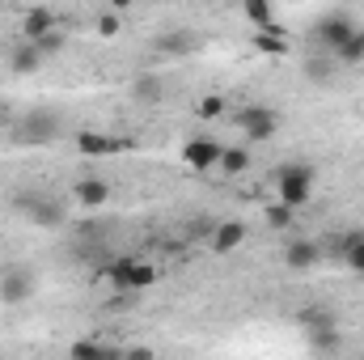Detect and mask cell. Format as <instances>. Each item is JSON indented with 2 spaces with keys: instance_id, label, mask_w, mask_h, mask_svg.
I'll return each mask as SVG.
<instances>
[{
  "instance_id": "cell-1",
  "label": "cell",
  "mask_w": 364,
  "mask_h": 360,
  "mask_svg": "<svg viewBox=\"0 0 364 360\" xmlns=\"http://www.w3.org/2000/svg\"><path fill=\"white\" fill-rule=\"evenodd\" d=\"M9 208L21 212V216H26L30 225H38V229H60V225H64V208H60L55 199H47V191H34V186L13 191V195H9Z\"/></svg>"
},
{
  "instance_id": "cell-2",
  "label": "cell",
  "mask_w": 364,
  "mask_h": 360,
  "mask_svg": "<svg viewBox=\"0 0 364 360\" xmlns=\"http://www.w3.org/2000/svg\"><path fill=\"white\" fill-rule=\"evenodd\" d=\"M314 186H318V174L305 162H288L275 170V199H284L292 208H305L314 199Z\"/></svg>"
},
{
  "instance_id": "cell-3",
  "label": "cell",
  "mask_w": 364,
  "mask_h": 360,
  "mask_svg": "<svg viewBox=\"0 0 364 360\" xmlns=\"http://www.w3.org/2000/svg\"><path fill=\"white\" fill-rule=\"evenodd\" d=\"M110 284L119 292H144V288L157 284V268L149 259H140V255H123V259L110 263Z\"/></svg>"
},
{
  "instance_id": "cell-4",
  "label": "cell",
  "mask_w": 364,
  "mask_h": 360,
  "mask_svg": "<svg viewBox=\"0 0 364 360\" xmlns=\"http://www.w3.org/2000/svg\"><path fill=\"white\" fill-rule=\"evenodd\" d=\"M296 322L305 327V335H309V344H314L318 352H335V348H339V322H335V314H331V309L309 305V309H301V314H296Z\"/></svg>"
},
{
  "instance_id": "cell-5",
  "label": "cell",
  "mask_w": 364,
  "mask_h": 360,
  "mask_svg": "<svg viewBox=\"0 0 364 360\" xmlns=\"http://www.w3.org/2000/svg\"><path fill=\"white\" fill-rule=\"evenodd\" d=\"M352 30H356V17H352V13H326V17L314 21V47L335 55V51L348 43Z\"/></svg>"
},
{
  "instance_id": "cell-6",
  "label": "cell",
  "mask_w": 364,
  "mask_h": 360,
  "mask_svg": "<svg viewBox=\"0 0 364 360\" xmlns=\"http://www.w3.org/2000/svg\"><path fill=\"white\" fill-rule=\"evenodd\" d=\"M34 297V271L26 263H4L0 268V301L4 305H26Z\"/></svg>"
},
{
  "instance_id": "cell-7",
  "label": "cell",
  "mask_w": 364,
  "mask_h": 360,
  "mask_svg": "<svg viewBox=\"0 0 364 360\" xmlns=\"http://www.w3.org/2000/svg\"><path fill=\"white\" fill-rule=\"evenodd\" d=\"M279 110L272 106H246V110H237V127L255 140V144H263V140H272L275 132H279Z\"/></svg>"
},
{
  "instance_id": "cell-8",
  "label": "cell",
  "mask_w": 364,
  "mask_h": 360,
  "mask_svg": "<svg viewBox=\"0 0 364 360\" xmlns=\"http://www.w3.org/2000/svg\"><path fill=\"white\" fill-rule=\"evenodd\" d=\"M55 136H60V115H51V110H30L17 123V140L21 144H47Z\"/></svg>"
},
{
  "instance_id": "cell-9",
  "label": "cell",
  "mask_w": 364,
  "mask_h": 360,
  "mask_svg": "<svg viewBox=\"0 0 364 360\" xmlns=\"http://www.w3.org/2000/svg\"><path fill=\"white\" fill-rule=\"evenodd\" d=\"M246 238H250V225H246V221H237V216H229V221H216V225H212L208 246H212L216 255H233V250H242V246H246Z\"/></svg>"
},
{
  "instance_id": "cell-10",
  "label": "cell",
  "mask_w": 364,
  "mask_h": 360,
  "mask_svg": "<svg viewBox=\"0 0 364 360\" xmlns=\"http://www.w3.org/2000/svg\"><path fill=\"white\" fill-rule=\"evenodd\" d=\"M220 149H225V144L212 140V136H191V140L182 144V162L203 174V170H216V166H220Z\"/></svg>"
},
{
  "instance_id": "cell-11",
  "label": "cell",
  "mask_w": 364,
  "mask_h": 360,
  "mask_svg": "<svg viewBox=\"0 0 364 360\" xmlns=\"http://www.w3.org/2000/svg\"><path fill=\"white\" fill-rule=\"evenodd\" d=\"M322 263V246L314 242V238H292L288 246H284V268L288 271H309Z\"/></svg>"
},
{
  "instance_id": "cell-12",
  "label": "cell",
  "mask_w": 364,
  "mask_h": 360,
  "mask_svg": "<svg viewBox=\"0 0 364 360\" xmlns=\"http://www.w3.org/2000/svg\"><path fill=\"white\" fill-rule=\"evenodd\" d=\"M195 47H199V38H195L191 30H166V34L153 38V55H161V60H182V55H191Z\"/></svg>"
},
{
  "instance_id": "cell-13",
  "label": "cell",
  "mask_w": 364,
  "mask_h": 360,
  "mask_svg": "<svg viewBox=\"0 0 364 360\" xmlns=\"http://www.w3.org/2000/svg\"><path fill=\"white\" fill-rule=\"evenodd\" d=\"M77 149H81V157H114L127 149V140L102 136V132H77Z\"/></svg>"
},
{
  "instance_id": "cell-14",
  "label": "cell",
  "mask_w": 364,
  "mask_h": 360,
  "mask_svg": "<svg viewBox=\"0 0 364 360\" xmlns=\"http://www.w3.org/2000/svg\"><path fill=\"white\" fill-rule=\"evenodd\" d=\"M301 73H305L309 81H318V85H331V81H335V73H339V60H335L331 51H314V55H305Z\"/></svg>"
},
{
  "instance_id": "cell-15",
  "label": "cell",
  "mask_w": 364,
  "mask_h": 360,
  "mask_svg": "<svg viewBox=\"0 0 364 360\" xmlns=\"http://www.w3.org/2000/svg\"><path fill=\"white\" fill-rule=\"evenodd\" d=\"M43 60H47V55L38 51V43H30V38H26V43H21V47L9 55V73H17V77H30V73H38V68H43Z\"/></svg>"
},
{
  "instance_id": "cell-16",
  "label": "cell",
  "mask_w": 364,
  "mask_h": 360,
  "mask_svg": "<svg viewBox=\"0 0 364 360\" xmlns=\"http://www.w3.org/2000/svg\"><path fill=\"white\" fill-rule=\"evenodd\" d=\"M73 199H77L81 208H102V203L110 199V182H106V179H77Z\"/></svg>"
},
{
  "instance_id": "cell-17",
  "label": "cell",
  "mask_w": 364,
  "mask_h": 360,
  "mask_svg": "<svg viewBox=\"0 0 364 360\" xmlns=\"http://www.w3.org/2000/svg\"><path fill=\"white\" fill-rule=\"evenodd\" d=\"M242 9H246V21H250L255 30H279L272 0H242Z\"/></svg>"
},
{
  "instance_id": "cell-18",
  "label": "cell",
  "mask_w": 364,
  "mask_h": 360,
  "mask_svg": "<svg viewBox=\"0 0 364 360\" xmlns=\"http://www.w3.org/2000/svg\"><path fill=\"white\" fill-rule=\"evenodd\" d=\"M220 170L233 174V179L246 174V170H250V149H246V144H225V149H220Z\"/></svg>"
},
{
  "instance_id": "cell-19",
  "label": "cell",
  "mask_w": 364,
  "mask_h": 360,
  "mask_svg": "<svg viewBox=\"0 0 364 360\" xmlns=\"http://www.w3.org/2000/svg\"><path fill=\"white\" fill-rule=\"evenodd\" d=\"M60 21H55V13L51 9H30L26 13V21H21V30H26V38H43L47 30H55Z\"/></svg>"
},
{
  "instance_id": "cell-20",
  "label": "cell",
  "mask_w": 364,
  "mask_h": 360,
  "mask_svg": "<svg viewBox=\"0 0 364 360\" xmlns=\"http://www.w3.org/2000/svg\"><path fill=\"white\" fill-rule=\"evenodd\" d=\"M263 225H267V229H292V225H296V208L284 203V199H275V203L263 208Z\"/></svg>"
},
{
  "instance_id": "cell-21",
  "label": "cell",
  "mask_w": 364,
  "mask_h": 360,
  "mask_svg": "<svg viewBox=\"0 0 364 360\" xmlns=\"http://www.w3.org/2000/svg\"><path fill=\"white\" fill-rule=\"evenodd\" d=\"M343 263L364 275V229H352V233L343 238Z\"/></svg>"
},
{
  "instance_id": "cell-22",
  "label": "cell",
  "mask_w": 364,
  "mask_h": 360,
  "mask_svg": "<svg viewBox=\"0 0 364 360\" xmlns=\"http://www.w3.org/2000/svg\"><path fill=\"white\" fill-rule=\"evenodd\" d=\"M255 47L263 55H288V34L284 30H259L255 34Z\"/></svg>"
},
{
  "instance_id": "cell-23",
  "label": "cell",
  "mask_w": 364,
  "mask_h": 360,
  "mask_svg": "<svg viewBox=\"0 0 364 360\" xmlns=\"http://www.w3.org/2000/svg\"><path fill=\"white\" fill-rule=\"evenodd\" d=\"M335 60H339V64H364V30L360 26L348 34V43L335 51Z\"/></svg>"
},
{
  "instance_id": "cell-24",
  "label": "cell",
  "mask_w": 364,
  "mask_h": 360,
  "mask_svg": "<svg viewBox=\"0 0 364 360\" xmlns=\"http://www.w3.org/2000/svg\"><path fill=\"white\" fill-rule=\"evenodd\" d=\"M30 43H38V51H43V55H60V51H64V43H68V38H64V30H60V26H55V30H47V34H43V38H30Z\"/></svg>"
},
{
  "instance_id": "cell-25",
  "label": "cell",
  "mask_w": 364,
  "mask_h": 360,
  "mask_svg": "<svg viewBox=\"0 0 364 360\" xmlns=\"http://www.w3.org/2000/svg\"><path fill=\"white\" fill-rule=\"evenodd\" d=\"M195 110H199V119H220L225 115V97L220 93H208V97H199Z\"/></svg>"
},
{
  "instance_id": "cell-26",
  "label": "cell",
  "mask_w": 364,
  "mask_h": 360,
  "mask_svg": "<svg viewBox=\"0 0 364 360\" xmlns=\"http://www.w3.org/2000/svg\"><path fill=\"white\" fill-rule=\"evenodd\" d=\"M132 93H136L140 102H157V97H161V81H157V77H140Z\"/></svg>"
},
{
  "instance_id": "cell-27",
  "label": "cell",
  "mask_w": 364,
  "mask_h": 360,
  "mask_svg": "<svg viewBox=\"0 0 364 360\" xmlns=\"http://www.w3.org/2000/svg\"><path fill=\"white\" fill-rule=\"evenodd\" d=\"M119 30H123L119 13H102V17H97V34H106V38H110V34H119Z\"/></svg>"
},
{
  "instance_id": "cell-28",
  "label": "cell",
  "mask_w": 364,
  "mask_h": 360,
  "mask_svg": "<svg viewBox=\"0 0 364 360\" xmlns=\"http://www.w3.org/2000/svg\"><path fill=\"white\" fill-rule=\"evenodd\" d=\"M73 356H106V348L102 344H90V339H77L73 344Z\"/></svg>"
},
{
  "instance_id": "cell-29",
  "label": "cell",
  "mask_w": 364,
  "mask_h": 360,
  "mask_svg": "<svg viewBox=\"0 0 364 360\" xmlns=\"http://www.w3.org/2000/svg\"><path fill=\"white\" fill-rule=\"evenodd\" d=\"M106 4H110V9H114V13H127V9H132V4H136V0H106Z\"/></svg>"
}]
</instances>
